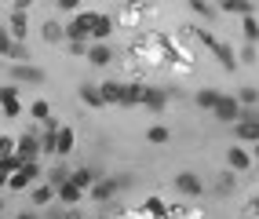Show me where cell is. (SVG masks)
Listing matches in <instances>:
<instances>
[{
	"instance_id": "cell-17",
	"label": "cell",
	"mask_w": 259,
	"mask_h": 219,
	"mask_svg": "<svg viewBox=\"0 0 259 219\" xmlns=\"http://www.w3.org/2000/svg\"><path fill=\"white\" fill-rule=\"evenodd\" d=\"M143 95H146V84H124L120 106H143Z\"/></svg>"
},
{
	"instance_id": "cell-16",
	"label": "cell",
	"mask_w": 259,
	"mask_h": 219,
	"mask_svg": "<svg viewBox=\"0 0 259 219\" xmlns=\"http://www.w3.org/2000/svg\"><path fill=\"white\" fill-rule=\"evenodd\" d=\"M219 11H227V15H241V19H252V15H255V4H248V0H223Z\"/></svg>"
},
{
	"instance_id": "cell-43",
	"label": "cell",
	"mask_w": 259,
	"mask_h": 219,
	"mask_svg": "<svg viewBox=\"0 0 259 219\" xmlns=\"http://www.w3.org/2000/svg\"><path fill=\"white\" fill-rule=\"evenodd\" d=\"M0 208H4V201H0Z\"/></svg>"
},
{
	"instance_id": "cell-40",
	"label": "cell",
	"mask_w": 259,
	"mask_h": 219,
	"mask_svg": "<svg viewBox=\"0 0 259 219\" xmlns=\"http://www.w3.org/2000/svg\"><path fill=\"white\" fill-rule=\"evenodd\" d=\"M15 219H37V215H33V212H19V215H15Z\"/></svg>"
},
{
	"instance_id": "cell-38",
	"label": "cell",
	"mask_w": 259,
	"mask_h": 219,
	"mask_svg": "<svg viewBox=\"0 0 259 219\" xmlns=\"http://www.w3.org/2000/svg\"><path fill=\"white\" fill-rule=\"evenodd\" d=\"M88 48H92L88 40H77V44H70V52H73V55H88Z\"/></svg>"
},
{
	"instance_id": "cell-2",
	"label": "cell",
	"mask_w": 259,
	"mask_h": 219,
	"mask_svg": "<svg viewBox=\"0 0 259 219\" xmlns=\"http://www.w3.org/2000/svg\"><path fill=\"white\" fill-rule=\"evenodd\" d=\"M66 40L77 44V40H92V11H80L66 22Z\"/></svg>"
},
{
	"instance_id": "cell-34",
	"label": "cell",
	"mask_w": 259,
	"mask_h": 219,
	"mask_svg": "<svg viewBox=\"0 0 259 219\" xmlns=\"http://www.w3.org/2000/svg\"><path fill=\"white\" fill-rule=\"evenodd\" d=\"M29 113H33V117H37V121H48V117H51V106L44 103V99H37V103H33V106H29Z\"/></svg>"
},
{
	"instance_id": "cell-12",
	"label": "cell",
	"mask_w": 259,
	"mask_h": 219,
	"mask_svg": "<svg viewBox=\"0 0 259 219\" xmlns=\"http://www.w3.org/2000/svg\"><path fill=\"white\" fill-rule=\"evenodd\" d=\"M227 164H230V172H248L252 154H248L245 146H230V150H227Z\"/></svg>"
},
{
	"instance_id": "cell-6",
	"label": "cell",
	"mask_w": 259,
	"mask_h": 219,
	"mask_svg": "<svg viewBox=\"0 0 259 219\" xmlns=\"http://www.w3.org/2000/svg\"><path fill=\"white\" fill-rule=\"evenodd\" d=\"M33 179H40V161H26V164L19 168V172L11 176V183H8V187H11V190H26Z\"/></svg>"
},
{
	"instance_id": "cell-33",
	"label": "cell",
	"mask_w": 259,
	"mask_h": 219,
	"mask_svg": "<svg viewBox=\"0 0 259 219\" xmlns=\"http://www.w3.org/2000/svg\"><path fill=\"white\" fill-rule=\"evenodd\" d=\"M245 40H248V44L259 40V19H255V15H252V19H245Z\"/></svg>"
},
{
	"instance_id": "cell-45",
	"label": "cell",
	"mask_w": 259,
	"mask_h": 219,
	"mask_svg": "<svg viewBox=\"0 0 259 219\" xmlns=\"http://www.w3.org/2000/svg\"><path fill=\"white\" fill-rule=\"evenodd\" d=\"M0 219H4V215H0Z\"/></svg>"
},
{
	"instance_id": "cell-4",
	"label": "cell",
	"mask_w": 259,
	"mask_h": 219,
	"mask_svg": "<svg viewBox=\"0 0 259 219\" xmlns=\"http://www.w3.org/2000/svg\"><path fill=\"white\" fill-rule=\"evenodd\" d=\"M128 183H132V179H124V176H117V179H99L95 187H92V197H95V201H113L120 190L128 187Z\"/></svg>"
},
{
	"instance_id": "cell-37",
	"label": "cell",
	"mask_w": 259,
	"mask_h": 219,
	"mask_svg": "<svg viewBox=\"0 0 259 219\" xmlns=\"http://www.w3.org/2000/svg\"><path fill=\"white\" fill-rule=\"evenodd\" d=\"M59 11H66V15H80V11H77V0H59Z\"/></svg>"
},
{
	"instance_id": "cell-39",
	"label": "cell",
	"mask_w": 259,
	"mask_h": 219,
	"mask_svg": "<svg viewBox=\"0 0 259 219\" xmlns=\"http://www.w3.org/2000/svg\"><path fill=\"white\" fill-rule=\"evenodd\" d=\"M241 59H245V62H255V52H252V44H245V52H241Z\"/></svg>"
},
{
	"instance_id": "cell-42",
	"label": "cell",
	"mask_w": 259,
	"mask_h": 219,
	"mask_svg": "<svg viewBox=\"0 0 259 219\" xmlns=\"http://www.w3.org/2000/svg\"><path fill=\"white\" fill-rule=\"evenodd\" d=\"M255 157H259V143H255Z\"/></svg>"
},
{
	"instance_id": "cell-36",
	"label": "cell",
	"mask_w": 259,
	"mask_h": 219,
	"mask_svg": "<svg viewBox=\"0 0 259 219\" xmlns=\"http://www.w3.org/2000/svg\"><path fill=\"white\" fill-rule=\"evenodd\" d=\"M8 154H15V143H11L8 136H0V161H4Z\"/></svg>"
},
{
	"instance_id": "cell-3",
	"label": "cell",
	"mask_w": 259,
	"mask_h": 219,
	"mask_svg": "<svg viewBox=\"0 0 259 219\" xmlns=\"http://www.w3.org/2000/svg\"><path fill=\"white\" fill-rule=\"evenodd\" d=\"M15 154H19L22 161H37L44 150H40V136H37V128H29V132H22V139L15 143Z\"/></svg>"
},
{
	"instance_id": "cell-5",
	"label": "cell",
	"mask_w": 259,
	"mask_h": 219,
	"mask_svg": "<svg viewBox=\"0 0 259 219\" xmlns=\"http://www.w3.org/2000/svg\"><path fill=\"white\" fill-rule=\"evenodd\" d=\"M215 121H227V124H237L241 121V103H237V95H223L219 103H215Z\"/></svg>"
},
{
	"instance_id": "cell-32",
	"label": "cell",
	"mask_w": 259,
	"mask_h": 219,
	"mask_svg": "<svg viewBox=\"0 0 259 219\" xmlns=\"http://www.w3.org/2000/svg\"><path fill=\"white\" fill-rule=\"evenodd\" d=\"M219 194H234V172L227 168V172H219V183H215Z\"/></svg>"
},
{
	"instance_id": "cell-27",
	"label": "cell",
	"mask_w": 259,
	"mask_h": 219,
	"mask_svg": "<svg viewBox=\"0 0 259 219\" xmlns=\"http://www.w3.org/2000/svg\"><path fill=\"white\" fill-rule=\"evenodd\" d=\"M80 197H84V190H80V187H73V183H66V187H59V201H62V205H77Z\"/></svg>"
},
{
	"instance_id": "cell-23",
	"label": "cell",
	"mask_w": 259,
	"mask_h": 219,
	"mask_svg": "<svg viewBox=\"0 0 259 219\" xmlns=\"http://www.w3.org/2000/svg\"><path fill=\"white\" fill-rule=\"evenodd\" d=\"M237 103H241V110H255L259 106V88H252V84H248V88H241L237 92Z\"/></svg>"
},
{
	"instance_id": "cell-21",
	"label": "cell",
	"mask_w": 259,
	"mask_h": 219,
	"mask_svg": "<svg viewBox=\"0 0 259 219\" xmlns=\"http://www.w3.org/2000/svg\"><path fill=\"white\" fill-rule=\"evenodd\" d=\"M110 59H113V52H110L106 44H92L88 48V62L92 66H110Z\"/></svg>"
},
{
	"instance_id": "cell-9",
	"label": "cell",
	"mask_w": 259,
	"mask_h": 219,
	"mask_svg": "<svg viewBox=\"0 0 259 219\" xmlns=\"http://www.w3.org/2000/svg\"><path fill=\"white\" fill-rule=\"evenodd\" d=\"M110 33H113V19L102 11H92V44H102Z\"/></svg>"
},
{
	"instance_id": "cell-44",
	"label": "cell",
	"mask_w": 259,
	"mask_h": 219,
	"mask_svg": "<svg viewBox=\"0 0 259 219\" xmlns=\"http://www.w3.org/2000/svg\"><path fill=\"white\" fill-rule=\"evenodd\" d=\"M0 66H4V59H0Z\"/></svg>"
},
{
	"instance_id": "cell-1",
	"label": "cell",
	"mask_w": 259,
	"mask_h": 219,
	"mask_svg": "<svg viewBox=\"0 0 259 219\" xmlns=\"http://www.w3.org/2000/svg\"><path fill=\"white\" fill-rule=\"evenodd\" d=\"M190 33H194V37H197V40H201L204 48H208V52H212L215 59H219V66H223V70H227V73H230V70H237V55H234V48H230V44L215 40V37H212L208 29H197V26L190 29Z\"/></svg>"
},
{
	"instance_id": "cell-15",
	"label": "cell",
	"mask_w": 259,
	"mask_h": 219,
	"mask_svg": "<svg viewBox=\"0 0 259 219\" xmlns=\"http://www.w3.org/2000/svg\"><path fill=\"white\" fill-rule=\"evenodd\" d=\"M22 164H26V161H22L19 154H8L4 161H0V187H8V183H11V176L19 172Z\"/></svg>"
},
{
	"instance_id": "cell-26",
	"label": "cell",
	"mask_w": 259,
	"mask_h": 219,
	"mask_svg": "<svg viewBox=\"0 0 259 219\" xmlns=\"http://www.w3.org/2000/svg\"><path fill=\"white\" fill-rule=\"evenodd\" d=\"M70 176H73V172H70V168H62V164L51 168V172H48V187L59 190V187H66V183H70Z\"/></svg>"
},
{
	"instance_id": "cell-10",
	"label": "cell",
	"mask_w": 259,
	"mask_h": 219,
	"mask_svg": "<svg viewBox=\"0 0 259 219\" xmlns=\"http://www.w3.org/2000/svg\"><path fill=\"white\" fill-rule=\"evenodd\" d=\"M0 110H4L8 117H19V113H22L19 88H15V84H4V88H0Z\"/></svg>"
},
{
	"instance_id": "cell-29",
	"label": "cell",
	"mask_w": 259,
	"mask_h": 219,
	"mask_svg": "<svg viewBox=\"0 0 259 219\" xmlns=\"http://www.w3.org/2000/svg\"><path fill=\"white\" fill-rule=\"evenodd\" d=\"M146 139H150L153 146H164L171 136H168V128H164V124H150V128H146Z\"/></svg>"
},
{
	"instance_id": "cell-11",
	"label": "cell",
	"mask_w": 259,
	"mask_h": 219,
	"mask_svg": "<svg viewBox=\"0 0 259 219\" xmlns=\"http://www.w3.org/2000/svg\"><path fill=\"white\" fill-rule=\"evenodd\" d=\"M59 132H62V124L55 121V117H48V121H44V136H40V150H44V154H55V150H59Z\"/></svg>"
},
{
	"instance_id": "cell-13",
	"label": "cell",
	"mask_w": 259,
	"mask_h": 219,
	"mask_svg": "<svg viewBox=\"0 0 259 219\" xmlns=\"http://www.w3.org/2000/svg\"><path fill=\"white\" fill-rule=\"evenodd\" d=\"M77 95H80V103H84V106H92V110H102V106H106V99H102L99 84H80Z\"/></svg>"
},
{
	"instance_id": "cell-20",
	"label": "cell",
	"mask_w": 259,
	"mask_h": 219,
	"mask_svg": "<svg viewBox=\"0 0 259 219\" xmlns=\"http://www.w3.org/2000/svg\"><path fill=\"white\" fill-rule=\"evenodd\" d=\"M70 183H73V187H80V190H92L95 183H99V176L92 172V168H77V172L70 176Z\"/></svg>"
},
{
	"instance_id": "cell-41",
	"label": "cell",
	"mask_w": 259,
	"mask_h": 219,
	"mask_svg": "<svg viewBox=\"0 0 259 219\" xmlns=\"http://www.w3.org/2000/svg\"><path fill=\"white\" fill-rule=\"evenodd\" d=\"M66 219H80V215H77V212H70V215H66Z\"/></svg>"
},
{
	"instance_id": "cell-25",
	"label": "cell",
	"mask_w": 259,
	"mask_h": 219,
	"mask_svg": "<svg viewBox=\"0 0 259 219\" xmlns=\"http://www.w3.org/2000/svg\"><path fill=\"white\" fill-rule=\"evenodd\" d=\"M73 143H77V136H73V128H62V132H59V150H55V154H59V157H70V150H73Z\"/></svg>"
},
{
	"instance_id": "cell-30",
	"label": "cell",
	"mask_w": 259,
	"mask_h": 219,
	"mask_svg": "<svg viewBox=\"0 0 259 219\" xmlns=\"http://www.w3.org/2000/svg\"><path fill=\"white\" fill-rule=\"evenodd\" d=\"M11 48H15L11 29H8V26H0V59H8V55H11Z\"/></svg>"
},
{
	"instance_id": "cell-19",
	"label": "cell",
	"mask_w": 259,
	"mask_h": 219,
	"mask_svg": "<svg viewBox=\"0 0 259 219\" xmlns=\"http://www.w3.org/2000/svg\"><path fill=\"white\" fill-rule=\"evenodd\" d=\"M219 99H223V92H219V88H201V92L194 95V103H197L201 110H215Z\"/></svg>"
},
{
	"instance_id": "cell-7",
	"label": "cell",
	"mask_w": 259,
	"mask_h": 219,
	"mask_svg": "<svg viewBox=\"0 0 259 219\" xmlns=\"http://www.w3.org/2000/svg\"><path fill=\"white\" fill-rule=\"evenodd\" d=\"M176 190L186 194V197H201V194H204V183H201L197 172H179V176H176Z\"/></svg>"
},
{
	"instance_id": "cell-8",
	"label": "cell",
	"mask_w": 259,
	"mask_h": 219,
	"mask_svg": "<svg viewBox=\"0 0 259 219\" xmlns=\"http://www.w3.org/2000/svg\"><path fill=\"white\" fill-rule=\"evenodd\" d=\"M11 80L15 84H44V70L40 66H29V62L11 66Z\"/></svg>"
},
{
	"instance_id": "cell-24",
	"label": "cell",
	"mask_w": 259,
	"mask_h": 219,
	"mask_svg": "<svg viewBox=\"0 0 259 219\" xmlns=\"http://www.w3.org/2000/svg\"><path fill=\"white\" fill-rule=\"evenodd\" d=\"M11 37L15 40H26V11H11Z\"/></svg>"
},
{
	"instance_id": "cell-22",
	"label": "cell",
	"mask_w": 259,
	"mask_h": 219,
	"mask_svg": "<svg viewBox=\"0 0 259 219\" xmlns=\"http://www.w3.org/2000/svg\"><path fill=\"white\" fill-rule=\"evenodd\" d=\"M40 37H44L48 44H59V40L66 37V26H59V22H44V26H40Z\"/></svg>"
},
{
	"instance_id": "cell-14",
	"label": "cell",
	"mask_w": 259,
	"mask_h": 219,
	"mask_svg": "<svg viewBox=\"0 0 259 219\" xmlns=\"http://www.w3.org/2000/svg\"><path fill=\"white\" fill-rule=\"evenodd\" d=\"M143 106H146V110H153V113H161V110L168 106V92H164V88H150V84H146Z\"/></svg>"
},
{
	"instance_id": "cell-28",
	"label": "cell",
	"mask_w": 259,
	"mask_h": 219,
	"mask_svg": "<svg viewBox=\"0 0 259 219\" xmlns=\"http://www.w3.org/2000/svg\"><path fill=\"white\" fill-rule=\"evenodd\" d=\"M55 194H59L55 187H48V183H40V187H33V194H29V197H33V205H48V201L55 197Z\"/></svg>"
},
{
	"instance_id": "cell-31",
	"label": "cell",
	"mask_w": 259,
	"mask_h": 219,
	"mask_svg": "<svg viewBox=\"0 0 259 219\" xmlns=\"http://www.w3.org/2000/svg\"><path fill=\"white\" fill-rule=\"evenodd\" d=\"M146 212H150L153 219H164V215H168V205H164L161 197H150V201H146Z\"/></svg>"
},
{
	"instance_id": "cell-18",
	"label": "cell",
	"mask_w": 259,
	"mask_h": 219,
	"mask_svg": "<svg viewBox=\"0 0 259 219\" xmlns=\"http://www.w3.org/2000/svg\"><path fill=\"white\" fill-rule=\"evenodd\" d=\"M99 92H102V99H106V103H117V106H120V99H124V84H117V80H102V84H99Z\"/></svg>"
},
{
	"instance_id": "cell-35",
	"label": "cell",
	"mask_w": 259,
	"mask_h": 219,
	"mask_svg": "<svg viewBox=\"0 0 259 219\" xmlns=\"http://www.w3.org/2000/svg\"><path fill=\"white\" fill-rule=\"evenodd\" d=\"M190 8H194L197 15H204V19H208V15H215V8H212V4H204V0H190Z\"/></svg>"
}]
</instances>
